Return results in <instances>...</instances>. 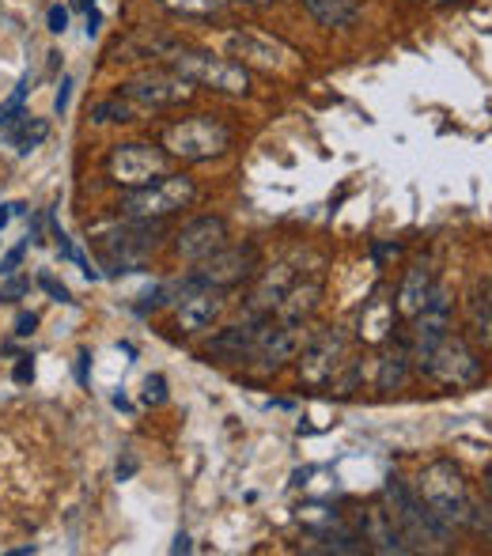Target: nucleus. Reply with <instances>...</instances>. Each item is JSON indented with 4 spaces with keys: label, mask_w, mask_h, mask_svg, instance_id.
<instances>
[{
    "label": "nucleus",
    "mask_w": 492,
    "mask_h": 556,
    "mask_svg": "<svg viewBox=\"0 0 492 556\" xmlns=\"http://www.w3.org/2000/svg\"><path fill=\"white\" fill-rule=\"evenodd\" d=\"M167 61L186 84H193V88H205V91L231 96V99H243L250 91V73L231 58H216V53H209V50H175Z\"/></svg>",
    "instance_id": "f257e3e1"
},
{
    "label": "nucleus",
    "mask_w": 492,
    "mask_h": 556,
    "mask_svg": "<svg viewBox=\"0 0 492 556\" xmlns=\"http://www.w3.org/2000/svg\"><path fill=\"white\" fill-rule=\"evenodd\" d=\"M160 247V227L155 220H133L129 227H111V231L96 235L99 262L111 277H125V273H137L148 257Z\"/></svg>",
    "instance_id": "f03ea898"
},
{
    "label": "nucleus",
    "mask_w": 492,
    "mask_h": 556,
    "mask_svg": "<svg viewBox=\"0 0 492 556\" xmlns=\"http://www.w3.org/2000/svg\"><path fill=\"white\" fill-rule=\"evenodd\" d=\"M198 201V186L190 175H160L155 182L137 186L122 198V216L129 220H167Z\"/></svg>",
    "instance_id": "7ed1b4c3"
},
{
    "label": "nucleus",
    "mask_w": 492,
    "mask_h": 556,
    "mask_svg": "<svg viewBox=\"0 0 492 556\" xmlns=\"http://www.w3.org/2000/svg\"><path fill=\"white\" fill-rule=\"evenodd\" d=\"M163 148H167V155H175V160L209 163L231 148V129L209 114H193L163 129Z\"/></svg>",
    "instance_id": "20e7f679"
},
{
    "label": "nucleus",
    "mask_w": 492,
    "mask_h": 556,
    "mask_svg": "<svg viewBox=\"0 0 492 556\" xmlns=\"http://www.w3.org/2000/svg\"><path fill=\"white\" fill-rule=\"evenodd\" d=\"M387 496H390V504H394L390 515H394L398 527H402L409 549L413 545H425V542H447V522H443L440 515L417 496V489H409L402 477H390Z\"/></svg>",
    "instance_id": "39448f33"
},
{
    "label": "nucleus",
    "mask_w": 492,
    "mask_h": 556,
    "mask_svg": "<svg viewBox=\"0 0 492 556\" xmlns=\"http://www.w3.org/2000/svg\"><path fill=\"white\" fill-rule=\"evenodd\" d=\"M417 367L428 375V379L443 382V387H474V382L481 379V359L474 356L470 344L455 333L436 341L432 349L417 359Z\"/></svg>",
    "instance_id": "423d86ee"
},
{
    "label": "nucleus",
    "mask_w": 492,
    "mask_h": 556,
    "mask_svg": "<svg viewBox=\"0 0 492 556\" xmlns=\"http://www.w3.org/2000/svg\"><path fill=\"white\" fill-rule=\"evenodd\" d=\"M417 496L440 515L443 522H466L470 519V496H466V484L458 477V469L451 462H432V466L420 473Z\"/></svg>",
    "instance_id": "0eeeda50"
},
{
    "label": "nucleus",
    "mask_w": 492,
    "mask_h": 556,
    "mask_svg": "<svg viewBox=\"0 0 492 556\" xmlns=\"http://www.w3.org/2000/svg\"><path fill=\"white\" fill-rule=\"evenodd\" d=\"M257 254L254 242H236V247H220L216 254H209L205 262H198V269L190 273L201 288H216V292H228V288H239L243 280H250L257 273Z\"/></svg>",
    "instance_id": "6e6552de"
},
{
    "label": "nucleus",
    "mask_w": 492,
    "mask_h": 556,
    "mask_svg": "<svg viewBox=\"0 0 492 556\" xmlns=\"http://www.w3.org/2000/svg\"><path fill=\"white\" fill-rule=\"evenodd\" d=\"M228 53L239 58L243 68H262V73H292V68L300 65L295 50H288L285 42L262 35V30H231Z\"/></svg>",
    "instance_id": "1a4fd4ad"
},
{
    "label": "nucleus",
    "mask_w": 492,
    "mask_h": 556,
    "mask_svg": "<svg viewBox=\"0 0 492 556\" xmlns=\"http://www.w3.org/2000/svg\"><path fill=\"white\" fill-rule=\"evenodd\" d=\"M106 170L118 186L137 190V186H148L160 175H167V152L152 144H118L106 160Z\"/></svg>",
    "instance_id": "9d476101"
},
{
    "label": "nucleus",
    "mask_w": 492,
    "mask_h": 556,
    "mask_svg": "<svg viewBox=\"0 0 492 556\" xmlns=\"http://www.w3.org/2000/svg\"><path fill=\"white\" fill-rule=\"evenodd\" d=\"M190 91H193V84H186L175 68H171V73H140V76H133L129 84H122V96L133 99L144 114L186 103Z\"/></svg>",
    "instance_id": "9b49d317"
},
{
    "label": "nucleus",
    "mask_w": 492,
    "mask_h": 556,
    "mask_svg": "<svg viewBox=\"0 0 492 556\" xmlns=\"http://www.w3.org/2000/svg\"><path fill=\"white\" fill-rule=\"evenodd\" d=\"M341 364H345V333L326 330L303 349L300 375L307 387H326V382H333V375H338Z\"/></svg>",
    "instance_id": "f8f14e48"
},
{
    "label": "nucleus",
    "mask_w": 492,
    "mask_h": 556,
    "mask_svg": "<svg viewBox=\"0 0 492 556\" xmlns=\"http://www.w3.org/2000/svg\"><path fill=\"white\" fill-rule=\"evenodd\" d=\"M273 315H254L250 323H239V326H228V330H220L213 337V344H209V356H216L220 364H250L257 352V344H262L265 330H269Z\"/></svg>",
    "instance_id": "ddd939ff"
},
{
    "label": "nucleus",
    "mask_w": 492,
    "mask_h": 556,
    "mask_svg": "<svg viewBox=\"0 0 492 556\" xmlns=\"http://www.w3.org/2000/svg\"><path fill=\"white\" fill-rule=\"evenodd\" d=\"M220 311H224L220 292H216V288H201L198 280L190 277V280H186V292L178 295V311H175L178 330H182V333L209 330V326L220 318Z\"/></svg>",
    "instance_id": "4468645a"
},
{
    "label": "nucleus",
    "mask_w": 492,
    "mask_h": 556,
    "mask_svg": "<svg viewBox=\"0 0 492 556\" xmlns=\"http://www.w3.org/2000/svg\"><path fill=\"white\" fill-rule=\"evenodd\" d=\"M220 247H228V224H224V216H198V220H190L175 235V250L186 262H205Z\"/></svg>",
    "instance_id": "2eb2a0df"
},
{
    "label": "nucleus",
    "mask_w": 492,
    "mask_h": 556,
    "mask_svg": "<svg viewBox=\"0 0 492 556\" xmlns=\"http://www.w3.org/2000/svg\"><path fill=\"white\" fill-rule=\"evenodd\" d=\"M451 333V303H447V292H440V288H432V300H428V307L420 311L417 318H413V359H420L428 349H432L436 341H443V337Z\"/></svg>",
    "instance_id": "dca6fc26"
},
{
    "label": "nucleus",
    "mask_w": 492,
    "mask_h": 556,
    "mask_svg": "<svg viewBox=\"0 0 492 556\" xmlns=\"http://www.w3.org/2000/svg\"><path fill=\"white\" fill-rule=\"evenodd\" d=\"M303 349V323H269L262 344H257L254 359L262 371H277L288 359H295V352Z\"/></svg>",
    "instance_id": "f3484780"
},
{
    "label": "nucleus",
    "mask_w": 492,
    "mask_h": 556,
    "mask_svg": "<svg viewBox=\"0 0 492 556\" xmlns=\"http://www.w3.org/2000/svg\"><path fill=\"white\" fill-rule=\"evenodd\" d=\"M361 538L375 553H409V542H405L402 527H398V519L387 511V507H371V511H364Z\"/></svg>",
    "instance_id": "a211bd4d"
},
{
    "label": "nucleus",
    "mask_w": 492,
    "mask_h": 556,
    "mask_svg": "<svg viewBox=\"0 0 492 556\" xmlns=\"http://www.w3.org/2000/svg\"><path fill=\"white\" fill-rule=\"evenodd\" d=\"M318 300H323V277H311V280L295 277L292 288L285 292V300L277 303L280 323H303L318 307Z\"/></svg>",
    "instance_id": "6ab92c4d"
},
{
    "label": "nucleus",
    "mask_w": 492,
    "mask_h": 556,
    "mask_svg": "<svg viewBox=\"0 0 492 556\" xmlns=\"http://www.w3.org/2000/svg\"><path fill=\"white\" fill-rule=\"evenodd\" d=\"M428 300H432V273H428L425 262H417L405 273L402 288H398V315L417 318L428 307Z\"/></svg>",
    "instance_id": "aec40b11"
},
{
    "label": "nucleus",
    "mask_w": 492,
    "mask_h": 556,
    "mask_svg": "<svg viewBox=\"0 0 492 556\" xmlns=\"http://www.w3.org/2000/svg\"><path fill=\"white\" fill-rule=\"evenodd\" d=\"M303 8L311 12V20L323 23L330 30H341V27H353L361 20V0H303Z\"/></svg>",
    "instance_id": "412c9836"
},
{
    "label": "nucleus",
    "mask_w": 492,
    "mask_h": 556,
    "mask_svg": "<svg viewBox=\"0 0 492 556\" xmlns=\"http://www.w3.org/2000/svg\"><path fill=\"white\" fill-rule=\"evenodd\" d=\"M292 280H295V269H292V265H277L273 273H265L262 288H257L254 300H250L254 315H273V311H277V303L285 300V292L292 288Z\"/></svg>",
    "instance_id": "4be33fe9"
},
{
    "label": "nucleus",
    "mask_w": 492,
    "mask_h": 556,
    "mask_svg": "<svg viewBox=\"0 0 492 556\" xmlns=\"http://www.w3.org/2000/svg\"><path fill=\"white\" fill-rule=\"evenodd\" d=\"M50 137V122H42V117H30V114H20L15 122L4 125V140L15 148L20 155L35 152L42 140Z\"/></svg>",
    "instance_id": "5701e85b"
},
{
    "label": "nucleus",
    "mask_w": 492,
    "mask_h": 556,
    "mask_svg": "<svg viewBox=\"0 0 492 556\" xmlns=\"http://www.w3.org/2000/svg\"><path fill=\"white\" fill-rule=\"evenodd\" d=\"M409 379V352L405 349H387L379 356V371H375V387L379 390H402Z\"/></svg>",
    "instance_id": "b1692460"
},
{
    "label": "nucleus",
    "mask_w": 492,
    "mask_h": 556,
    "mask_svg": "<svg viewBox=\"0 0 492 556\" xmlns=\"http://www.w3.org/2000/svg\"><path fill=\"white\" fill-rule=\"evenodd\" d=\"M160 4L182 20H220L228 12V0H160Z\"/></svg>",
    "instance_id": "393cba45"
},
{
    "label": "nucleus",
    "mask_w": 492,
    "mask_h": 556,
    "mask_svg": "<svg viewBox=\"0 0 492 556\" xmlns=\"http://www.w3.org/2000/svg\"><path fill=\"white\" fill-rule=\"evenodd\" d=\"M91 114H96V122H137V117H144V111L133 99H125L122 91L114 99H106V103H99Z\"/></svg>",
    "instance_id": "a878e982"
},
{
    "label": "nucleus",
    "mask_w": 492,
    "mask_h": 556,
    "mask_svg": "<svg viewBox=\"0 0 492 556\" xmlns=\"http://www.w3.org/2000/svg\"><path fill=\"white\" fill-rule=\"evenodd\" d=\"M390 326H394V307L387 300H371L361 315V333L368 330V337H382Z\"/></svg>",
    "instance_id": "bb28decb"
},
{
    "label": "nucleus",
    "mask_w": 492,
    "mask_h": 556,
    "mask_svg": "<svg viewBox=\"0 0 492 556\" xmlns=\"http://www.w3.org/2000/svg\"><path fill=\"white\" fill-rule=\"evenodd\" d=\"M474 330L485 341V349H492V280L485 285V292H481V300L474 303Z\"/></svg>",
    "instance_id": "cd10ccee"
},
{
    "label": "nucleus",
    "mask_w": 492,
    "mask_h": 556,
    "mask_svg": "<svg viewBox=\"0 0 492 556\" xmlns=\"http://www.w3.org/2000/svg\"><path fill=\"white\" fill-rule=\"evenodd\" d=\"M27 91H30V80H20V88H15V96L8 99L4 106H0V129H4L8 122H15V117L23 114V99H27Z\"/></svg>",
    "instance_id": "c85d7f7f"
},
{
    "label": "nucleus",
    "mask_w": 492,
    "mask_h": 556,
    "mask_svg": "<svg viewBox=\"0 0 492 556\" xmlns=\"http://www.w3.org/2000/svg\"><path fill=\"white\" fill-rule=\"evenodd\" d=\"M144 402L148 405L167 402V379H163V375H148V379H144Z\"/></svg>",
    "instance_id": "c756f323"
},
{
    "label": "nucleus",
    "mask_w": 492,
    "mask_h": 556,
    "mask_svg": "<svg viewBox=\"0 0 492 556\" xmlns=\"http://www.w3.org/2000/svg\"><path fill=\"white\" fill-rule=\"evenodd\" d=\"M38 288H42V292H50L58 303H73V292H68L58 277H50V273H42V277H38Z\"/></svg>",
    "instance_id": "7c9ffc66"
},
{
    "label": "nucleus",
    "mask_w": 492,
    "mask_h": 556,
    "mask_svg": "<svg viewBox=\"0 0 492 556\" xmlns=\"http://www.w3.org/2000/svg\"><path fill=\"white\" fill-rule=\"evenodd\" d=\"M68 99H73V76H61L58 99H53V114L65 117V111H68Z\"/></svg>",
    "instance_id": "2f4dec72"
},
{
    "label": "nucleus",
    "mask_w": 492,
    "mask_h": 556,
    "mask_svg": "<svg viewBox=\"0 0 492 556\" xmlns=\"http://www.w3.org/2000/svg\"><path fill=\"white\" fill-rule=\"evenodd\" d=\"M23 254H27V242H20V247H15V250H8V254H4V262H0V273H4V277H12V273L20 269Z\"/></svg>",
    "instance_id": "473e14b6"
},
{
    "label": "nucleus",
    "mask_w": 492,
    "mask_h": 556,
    "mask_svg": "<svg viewBox=\"0 0 492 556\" xmlns=\"http://www.w3.org/2000/svg\"><path fill=\"white\" fill-rule=\"evenodd\" d=\"M12 379L20 382V387H27V382L35 379V364H30V356H20V359H15V371H12Z\"/></svg>",
    "instance_id": "72a5a7b5"
},
{
    "label": "nucleus",
    "mask_w": 492,
    "mask_h": 556,
    "mask_svg": "<svg viewBox=\"0 0 492 556\" xmlns=\"http://www.w3.org/2000/svg\"><path fill=\"white\" fill-rule=\"evenodd\" d=\"M65 27H68V8L53 4L50 8V30H53V35H65Z\"/></svg>",
    "instance_id": "f704fd0d"
},
{
    "label": "nucleus",
    "mask_w": 492,
    "mask_h": 556,
    "mask_svg": "<svg viewBox=\"0 0 492 556\" xmlns=\"http://www.w3.org/2000/svg\"><path fill=\"white\" fill-rule=\"evenodd\" d=\"M27 288H30V280H20L12 273V280H8V288L0 292V300H20V295H27Z\"/></svg>",
    "instance_id": "c9c22d12"
},
{
    "label": "nucleus",
    "mask_w": 492,
    "mask_h": 556,
    "mask_svg": "<svg viewBox=\"0 0 492 556\" xmlns=\"http://www.w3.org/2000/svg\"><path fill=\"white\" fill-rule=\"evenodd\" d=\"M38 330V315H30V311H23L20 318H15V337H30Z\"/></svg>",
    "instance_id": "e433bc0d"
},
{
    "label": "nucleus",
    "mask_w": 492,
    "mask_h": 556,
    "mask_svg": "<svg viewBox=\"0 0 492 556\" xmlns=\"http://www.w3.org/2000/svg\"><path fill=\"white\" fill-rule=\"evenodd\" d=\"M20 213H27L23 201H8V205H0V231H4V227L12 224V216H20Z\"/></svg>",
    "instance_id": "4c0bfd02"
},
{
    "label": "nucleus",
    "mask_w": 492,
    "mask_h": 556,
    "mask_svg": "<svg viewBox=\"0 0 492 556\" xmlns=\"http://www.w3.org/2000/svg\"><path fill=\"white\" fill-rule=\"evenodd\" d=\"M99 27H103V12H99V8H91V12H88V38H96Z\"/></svg>",
    "instance_id": "58836bf2"
},
{
    "label": "nucleus",
    "mask_w": 492,
    "mask_h": 556,
    "mask_svg": "<svg viewBox=\"0 0 492 556\" xmlns=\"http://www.w3.org/2000/svg\"><path fill=\"white\" fill-rule=\"evenodd\" d=\"M190 549H193L190 534H178V538H175V545H171V553H190Z\"/></svg>",
    "instance_id": "ea45409f"
},
{
    "label": "nucleus",
    "mask_w": 492,
    "mask_h": 556,
    "mask_svg": "<svg viewBox=\"0 0 492 556\" xmlns=\"http://www.w3.org/2000/svg\"><path fill=\"white\" fill-rule=\"evenodd\" d=\"M88 352H80V364H76V375H80V382H84V387H88Z\"/></svg>",
    "instance_id": "a19ab883"
},
{
    "label": "nucleus",
    "mask_w": 492,
    "mask_h": 556,
    "mask_svg": "<svg viewBox=\"0 0 492 556\" xmlns=\"http://www.w3.org/2000/svg\"><path fill=\"white\" fill-rule=\"evenodd\" d=\"M133 473H137V462H133V458H125V466L118 462V481H125V477H133Z\"/></svg>",
    "instance_id": "79ce46f5"
},
{
    "label": "nucleus",
    "mask_w": 492,
    "mask_h": 556,
    "mask_svg": "<svg viewBox=\"0 0 492 556\" xmlns=\"http://www.w3.org/2000/svg\"><path fill=\"white\" fill-rule=\"evenodd\" d=\"M243 4H254V8H265V4H273V0H243Z\"/></svg>",
    "instance_id": "37998d69"
},
{
    "label": "nucleus",
    "mask_w": 492,
    "mask_h": 556,
    "mask_svg": "<svg viewBox=\"0 0 492 556\" xmlns=\"http://www.w3.org/2000/svg\"><path fill=\"white\" fill-rule=\"evenodd\" d=\"M432 4H458V0H432Z\"/></svg>",
    "instance_id": "c03bdc74"
},
{
    "label": "nucleus",
    "mask_w": 492,
    "mask_h": 556,
    "mask_svg": "<svg viewBox=\"0 0 492 556\" xmlns=\"http://www.w3.org/2000/svg\"><path fill=\"white\" fill-rule=\"evenodd\" d=\"M485 481H489V496H492V469H489V477H485Z\"/></svg>",
    "instance_id": "a18cd8bd"
}]
</instances>
